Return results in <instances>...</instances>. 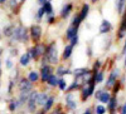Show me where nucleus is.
Listing matches in <instances>:
<instances>
[{
	"label": "nucleus",
	"instance_id": "obj_22",
	"mask_svg": "<svg viewBox=\"0 0 126 114\" xmlns=\"http://www.w3.org/2000/svg\"><path fill=\"white\" fill-rule=\"evenodd\" d=\"M27 79L32 83V84H38L40 83V77H39V71L38 70H30L27 74Z\"/></svg>",
	"mask_w": 126,
	"mask_h": 114
},
{
	"label": "nucleus",
	"instance_id": "obj_19",
	"mask_svg": "<svg viewBox=\"0 0 126 114\" xmlns=\"http://www.w3.org/2000/svg\"><path fill=\"white\" fill-rule=\"evenodd\" d=\"M73 50H75V46H72L69 43L64 45V48H63V51L61 54V61H68L71 59V57L73 55Z\"/></svg>",
	"mask_w": 126,
	"mask_h": 114
},
{
	"label": "nucleus",
	"instance_id": "obj_42",
	"mask_svg": "<svg viewBox=\"0 0 126 114\" xmlns=\"http://www.w3.org/2000/svg\"><path fill=\"white\" fill-rule=\"evenodd\" d=\"M9 57L10 58H16L18 55H19V50H18V48H15V46H12L10 48V50H9Z\"/></svg>",
	"mask_w": 126,
	"mask_h": 114
},
{
	"label": "nucleus",
	"instance_id": "obj_15",
	"mask_svg": "<svg viewBox=\"0 0 126 114\" xmlns=\"http://www.w3.org/2000/svg\"><path fill=\"white\" fill-rule=\"evenodd\" d=\"M120 105L119 103V98L117 95H112L111 99L109 100V103L106 104V109H107V114H116L117 113V108Z\"/></svg>",
	"mask_w": 126,
	"mask_h": 114
},
{
	"label": "nucleus",
	"instance_id": "obj_43",
	"mask_svg": "<svg viewBox=\"0 0 126 114\" xmlns=\"http://www.w3.org/2000/svg\"><path fill=\"white\" fill-rule=\"evenodd\" d=\"M68 43L72 45V46H76L78 43H79V35H76V36H73L69 41H68Z\"/></svg>",
	"mask_w": 126,
	"mask_h": 114
},
{
	"label": "nucleus",
	"instance_id": "obj_38",
	"mask_svg": "<svg viewBox=\"0 0 126 114\" xmlns=\"http://www.w3.org/2000/svg\"><path fill=\"white\" fill-rule=\"evenodd\" d=\"M15 87H16L15 80H14L13 78H10V79H9V83H8V94H9V95L13 94V91H14Z\"/></svg>",
	"mask_w": 126,
	"mask_h": 114
},
{
	"label": "nucleus",
	"instance_id": "obj_31",
	"mask_svg": "<svg viewBox=\"0 0 126 114\" xmlns=\"http://www.w3.org/2000/svg\"><path fill=\"white\" fill-rule=\"evenodd\" d=\"M67 88H68V81H67V79H66V78H59L57 89H58L59 91H62V93H66Z\"/></svg>",
	"mask_w": 126,
	"mask_h": 114
},
{
	"label": "nucleus",
	"instance_id": "obj_14",
	"mask_svg": "<svg viewBox=\"0 0 126 114\" xmlns=\"http://www.w3.org/2000/svg\"><path fill=\"white\" fill-rule=\"evenodd\" d=\"M54 74L58 78H66L67 75H72V69L68 65H64V64L59 63L58 65L54 67Z\"/></svg>",
	"mask_w": 126,
	"mask_h": 114
},
{
	"label": "nucleus",
	"instance_id": "obj_49",
	"mask_svg": "<svg viewBox=\"0 0 126 114\" xmlns=\"http://www.w3.org/2000/svg\"><path fill=\"white\" fill-rule=\"evenodd\" d=\"M87 54H88V57H92V50H91V48H87Z\"/></svg>",
	"mask_w": 126,
	"mask_h": 114
},
{
	"label": "nucleus",
	"instance_id": "obj_32",
	"mask_svg": "<svg viewBox=\"0 0 126 114\" xmlns=\"http://www.w3.org/2000/svg\"><path fill=\"white\" fill-rule=\"evenodd\" d=\"M29 94H30V93H19V95L16 97L19 104H20V107H22V108L25 107L27 102H28V98H29Z\"/></svg>",
	"mask_w": 126,
	"mask_h": 114
},
{
	"label": "nucleus",
	"instance_id": "obj_7",
	"mask_svg": "<svg viewBox=\"0 0 126 114\" xmlns=\"http://www.w3.org/2000/svg\"><path fill=\"white\" fill-rule=\"evenodd\" d=\"M64 110L75 112L78 108V103L76 100V93H64Z\"/></svg>",
	"mask_w": 126,
	"mask_h": 114
},
{
	"label": "nucleus",
	"instance_id": "obj_48",
	"mask_svg": "<svg viewBox=\"0 0 126 114\" xmlns=\"http://www.w3.org/2000/svg\"><path fill=\"white\" fill-rule=\"evenodd\" d=\"M34 114H48V113H46V112H44L43 109H42V108H39V109H38V110H37Z\"/></svg>",
	"mask_w": 126,
	"mask_h": 114
},
{
	"label": "nucleus",
	"instance_id": "obj_40",
	"mask_svg": "<svg viewBox=\"0 0 126 114\" xmlns=\"http://www.w3.org/2000/svg\"><path fill=\"white\" fill-rule=\"evenodd\" d=\"M8 1V5H9V8L13 10V11H15V9L18 8V5H19V0H6Z\"/></svg>",
	"mask_w": 126,
	"mask_h": 114
},
{
	"label": "nucleus",
	"instance_id": "obj_26",
	"mask_svg": "<svg viewBox=\"0 0 126 114\" xmlns=\"http://www.w3.org/2000/svg\"><path fill=\"white\" fill-rule=\"evenodd\" d=\"M49 95L50 94H49L47 90H42V91L38 93V108H42V107L44 105V103L47 102V99H48Z\"/></svg>",
	"mask_w": 126,
	"mask_h": 114
},
{
	"label": "nucleus",
	"instance_id": "obj_9",
	"mask_svg": "<svg viewBox=\"0 0 126 114\" xmlns=\"http://www.w3.org/2000/svg\"><path fill=\"white\" fill-rule=\"evenodd\" d=\"M28 30H29V38H30V40L33 41L34 44L42 41V36H43V29H42V26H40L39 24L30 25V28H29Z\"/></svg>",
	"mask_w": 126,
	"mask_h": 114
},
{
	"label": "nucleus",
	"instance_id": "obj_4",
	"mask_svg": "<svg viewBox=\"0 0 126 114\" xmlns=\"http://www.w3.org/2000/svg\"><path fill=\"white\" fill-rule=\"evenodd\" d=\"M120 77H121V70L119 68H113L110 71V74L107 75V79H106V81H105V87L103 88L106 90H109V91H111L112 88L115 87V84L119 81Z\"/></svg>",
	"mask_w": 126,
	"mask_h": 114
},
{
	"label": "nucleus",
	"instance_id": "obj_28",
	"mask_svg": "<svg viewBox=\"0 0 126 114\" xmlns=\"http://www.w3.org/2000/svg\"><path fill=\"white\" fill-rule=\"evenodd\" d=\"M58 80H59V78H58L56 74H52V75L48 78V80L46 81V84H47L48 88H50V89H56L57 85H58Z\"/></svg>",
	"mask_w": 126,
	"mask_h": 114
},
{
	"label": "nucleus",
	"instance_id": "obj_35",
	"mask_svg": "<svg viewBox=\"0 0 126 114\" xmlns=\"http://www.w3.org/2000/svg\"><path fill=\"white\" fill-rule=\"evenodd\" d=\"M82 23H83V22H82V19L79 18L78 13H76L75 15H73V18H72V20H71V24H69V25H72V26H75V28H78V29H79V26H81Z\"/></svg>",
	"mask_w": 126,
	"mask_h": 114
},
{
	"label": "nucleus",
	"instance_id": "obj_51",
	"mask_svg": "<svg viewBox=\"0 0 126 114\" xmlns=\"http://www.w3.org/2000/svg\"><path fill=\"white\" fill-rule=\"evenodd\" d=\"M98 1H100V0H91L92 4H96V3H98Z\"/></svg>",
	"mask_w": 126,
	"mask_h": 114
},
{
	"label": "nucleus",
	"instance_id": "obj_17",
	"mask_svg": "<svg viewBox=\"0 0 126 114\" xmlns=\"http://www.w3.org/2000/svg\"><path fill=\"white\" fill-rule=\"evenodd\" d=\"M112 30H113L112 23L110 22V20H107V19H102V22H101V24H100V26H98V33H100L101 35H103V34L111 33Z\"/></svg>",
	"mask_w": 126,
	"mask_h": 114
},
{
	"label": "nucleus",
	"instance_id": "obj_57",
	"mask_svg": "<svg viewBox=\"0 0 126 114\" xmlns=\"http://www.w3.org/2000/svg\"><path fill=\"white\" fill-rule=\"evenodd\" d=\"M0 88H1V83H0Z\"/></svg>",
	"mask_w": 126,
	"mask_h": 114
},
{
	"label": "nucleus",
	"instance_id": "obj_8",
	"mask_svg": "<svg viewBox=\"0 0 126 114\" xmlns=\"http://www.w3.org/2000/svg\"><path fill=\"white\" fill-rule=\"evenodd\" d=\"M93 97L100 104L106 105L109 103V100L111 99L112 94H111V91L106 90L105 88H96V90H94V93H93Z\"/></svg>",
	"mask_w": 126,
	"mask_h": 114
},
{
	"label": "nucleus",
	"instance_id": "obj_54",
	"mask_svg": "<svg viewBox=\"0 0 126 114\" xmlns=\"http://www.w3.org/2000/svg\"><path fill=\"white\" fill-rule=\"evenodd\" d=\"M3 39V34H1V32H0V40Z\"/></svg>",
	"mask_w": 126,
	"mask_h": 114
},
{
	"label": "nucleus",
	"instance_id": "obj_3",
	"mask_svg": "<svg viewBox=\"0 0 126 114\" xmlns=\"http://www.w3.org/2000/svg\"><path fill=\"white\" fill-rule=\"evenodd\" d=\"M46 49H47V43H43V41H39V43L34 44L33 46L28 48V53L30 54L32 60L34 61H39V59L46 54Z\"/></svg>",
	"mask_w": 126,
	"mask_h": 114
},
{
	"label": "nucleus",
	"instance_id": "obj_37",
	"mask_svg": "<svg viewBox=\"0 0 126 114\" xmlns=\"http://www.w3.org/2000/svg\"><path fill=\"white\" fill-rule=\"evenodd\" d=\"M34 18H35V20H37V23H40L42 20H43V18H44V11H43V8H42V6H39V8L37 9Z\"/></svg>",
	"mask_w": 126,
	"mask_h": 114
},
{
	"label": "nucleus",
	"instance_id": "obj_6",
	"mask_svg": "<svg viewBox=\"0 0 126 114\" xmlns=\"http://www.w3.org/2000/svg\"><path fill=\"white\" fill-rule=\"evenodd\" d=\"M97 85L94 84V81L90 83V84H86V85H83L79 90V99L82 103H86L91 97H93V93L94 90H96Z\"/></svg>",
	"mask_w": 126,
	"mask_h": 114
},
{
	"label": "nucleus",
	"instance_id": "obj_21",
	"mask_svg": "<svg viewBox=\"0 0 126 114\" xmlns=\"http://www.w3.org/2000/svg\"><path fill=\"white\" fill-rule=\"evenodd\" d=\"M30 61H32V58H30V54L28 53V51H25V53L19 55V65L22 67V68L29 67Z\"/></svg>",
	"mask_w": 126,
	"mask_h": 114
},
{
	"label": "nucleus",
	"instance_id": "obj_13",
	"mask_svg": "<svg viewBox=\"0 0 126 114\" xmlns=\"http://www.w3.org/2000/svg\"><path fill=\"white\" fill-rule=\"evenodd\" d=\"M126 36V8L124 10V13L121 14V22L117 28V33H116V40H122Z\"/></svg>",
	"mask_w": 126,
	"mask_h": 114
},
{
	"label": "nucleus",
	"instance_id": "obj_30",
	"mask_svg": "<svg viewBox=\"0 0 126 114\" xmlns=\"http://www.w3.org/2000/svg\"><path fill=\"white\" fill-rule=\"evenodd\" d=\"M42 8H43V11H44V15L46 16H49V15H53L54 14V8H53V5H52L50 1H47Z\"/></svg>",
	"mask_w": 126,
	"mask_h": 114
},
{
	"label": "nucleus",
	"instance_id": "obj_33",
	"mask_svg": "<svg viewBox=\"0 0 126 114\" xmlns=\"http://www.w3.org/2000/svg\"><path fill=\"white\" fill-rule=\"evenodd\" d=\"M93 113H94V114H107L106 105L100 104V103L94 104V105H93Z\"/></svg>",
	"mask_w": 126,
	"mask_h": 114
},
{
	"label": "nucleus",
	"instance_id": "obj_20",
	"mask_svg": "<svg viewBox=\"0 0 126 114\" xmlns=\"http://www.w3.org/2000/svg\"><path fill=\"white\" fill-rule=\"evenodd\" d=\"M56 100H57V95H54V94H50V95L48 97L47 102L44 103V105L42 107V109H43L46 113H49L52 109L54 108V105H56Z\"/></svg>",
	"mask_w": 126,
	"mask_h": 114
},
{
	"label": "nucleus",
	"instance_id": "obj_23",
	"mask_svg": "<svg viewBox=\"0 0 126 114\" xmlns=\"http://www.w3.org/2000/svg\"><path fill=\"white\" fill-rule=\"evenodd\" d=\"M78 28H75V26H72V25H68V28L66 29V33H64V39L67 41H69L73 36H76L78 35Z\"/></svg>",
	"mask_w": 126,
	"mask_h": 114
},
{
	"label": "nucleus",
	"instance_id": "obj_5",
	"mask_svg": "<svg viewBox=\"0 0 126 114\" xmlns=\"http://www.w3.org/2000/svg\"><path fill=\"white\" fill-rule=\"evenodd\" d=\"M38 93H39V90L34 89V90H32L30 94H29L28 102H27V104H25L27 112L29 114H34L39 109L38 108Z\"/></svg>",
	"mask_w": 126,
	"mask_h": 114
},
{
	"label": "nucleus",
	"instance_id": "obj_53",
	"mask_svg": "<svg viewBox=\"0 0 126 114\" xmlns=\"http://www.w3.org/2000/svg\"><path fill=\"white\" fill-rule=\"evenodd\" d=\"M5 1L6 0H0V4H5Z\"/></svg>",
	"mask_w": 126,
	"mask_h": 114
},
{
	"label": "nucleus",
	"instance_id": "obj_46",
	"mask_svg": "<svg viewBox=\"0 0 126 114\" xmlns=\"http://www.w3.org/2000/svg\"><path fill=\"white\" fill-rule=\"evenodd\" d=\"M124 40H125V41H124V45H122V50H121V54H122V55L126 53V36L124 38Z\"/></svg>",
	"mask_w": 126,
	"mask_h": 114
},
{
	"label": "nucleus",
	"instance_id": "obj_58",
	"mask_svg": "<svg viewBox=\"0 0 126 114\" xmlns=\"http://www.w3.org/2000/svg\"><path fill=\"white\" fill-rule=\"evenodd\" d=\"M4 114H10V113H4Z\"/></svg>",
	"mask_w": 126,
	"mask_h": 114
},
{
	"label": "nucleus",
	"instance_id": "obj_36",
	"mask_svg": "<svg viewBox=\"0 0 126 114\" xmlns=\"http://www.w3.org/2000/svg\"><path fill=\"white\" fill-rule=\"evenodd\" d=\"M125 8H126V0H116V11L119 15L124 13Z\"/></svg>",
	"mask_w": 126,
	"mask_h": 114
},
{
	"label": "nucleus",
	"instance_id": "obj_55",
	"mask_svg": "<svg viewBox=\"0 0 126 114\" xmlns=\"http://www.w3.org/2000/svg\"><path fill=\"white\" fill-rule=\"evenodd\" d=\"M20 1H22V3H24V1H25V0H20Z\"/></svg>",
	"mask_w": 126,
	"mask_h": 114
},
{
	"label": "nucleus",
	"instance_id": "obj_1",
	"mask_svg": "<svg viewBox=\"0 0 126 114\" xmlns=\"http://www.w3.org/2000/svg\"><path fill=\"white\" fill-rule=\"evenodd\" d=\"M48 64L52 67H56L61 63V57L58 53V45L56 40H52L50 43L47 44V49H46V54H44Z\"/></svg>",
	"mask_w": 126,
	"mask_h": 114
},
{
	"label": "nucleus",
	"instance_id": "obj_41",
	"mask_svg": "<svg viewBox=\"0 0 126 114\" xmlns=\"http://www.w3.org/2000/svg\"><path fill=\"white\" fill-rule=\"evenodd\" d=\"M47 19H46V22H47V24L48 25H53V24H56L57 23V16L53 14V15H49V16H46Z\"/></svg>",
	"mask_w": 126,
	"mask_h": 114
},
{
	"label": "nucleus",
	"instance_id": "obj_50",
	"mask_svg": "<svg viewBox=\"0 0 126 114\" xmlns=\"http://www.w3.org/2000/svg\"><path fill=\"white\" fill-rule=\"evenodd\" d=\"M1 74H3V69H1V60H0V78H1Z\"/></svg>",
	"mask_w": 126,
	"mask_h": 114
},
{
	"label": "nucleus",
	"instance_id": "obj_52",
	"mask_svg": "<svg viewBox=\"0 0 126 114\" xmlns=\"http://www.w3.org/2000/svg\"><path fill=\"white\" fill-rule=\"evenodd\" d=\"M124 55H125V59H124V64H125V68H126V53H125Z\"/></svg>",
	"mask_w": 126,
	"mask_h": 114
},
{
	"label": "nucleus",
	"instance_id": "obj_34",
	"mask_svg": "<svg viewBox=\"0 0 126 114\" xmlns=\"http://www.w3.org/2000/svg\"><path fill=\"white\" fill-rule=\"evenodd\" d=\"M103 68V63L100 60V59H96L93 61V64H92V68H91V71H92V74L94 73H97L98 70H101Z\"/></svg>",
	"mask_w": 126,
	"mask_h": 114
},
{
	"label": "nucleus",
	"instance_id": "obj_47",
	"mask_svg": "<svg viewBox=\"0 0 126 114\" xmlns=\"http://www.w3.org/2000/svg\"><path fill=\"white\" fill-rule=\"evenodd\" d=\"M47 1H48V0H37V4H38L39 6H43Z\"/></svg>",
	"mask_w": 126,
	"mask_h": 114
},
{
	"label": "nucleus",
	"instance_id": "obj_25",
	"mask_svg": "<svg viewBox=\"0 0 126 114\" xmlns=\"http://www.w3.org/2000/svg\"><path fill=\"white\" fill-rule=\"evenodd\" d=\"M83 87V84L78 80H73L71 84H68V88L66 90V93H76V91H79L81 88Z\"/></svg>",
	"mask_w": 126,
	"mask_h": 114
},
{
	"label": "nucleus",
	"instance_id": "obj_29",
	"mask_svg": "<svg viewBox=\"0 0 126 114\" xmlns=\"http://www.w3.org/2000/svg\"><path fill=\"white\" fill-rule=\"evenodd\" d=\"M14 28H15V25H13V24H8V25H5L4 26V29H3V36H5V38H8V39H10L12 38V35H13V32H14Z\"/></svg>",
	"mask_w": 126,
	"mask_h": 114
},
{
	"label": "nucleus",
	"instance_id": "obj_12",
	"mask_svg": "<svg viewBox=\"0 0 126 114\" xmlns=\"http://www.w3.org/2000/svg\"><path fill=\"white\" fill-rule=\"evenodd\" d=\"M39 77H40V84H46V81L48 80V78L54 74V67L52 65H44L39 68Z\"/></svg>",
	"mask_w": 126,
	"mask_h": 114
},
{
	"label": "nucleus",
	"instance_id": "obj_39",
	"mask_svg": "<svg viewBox=\"0 0 126 114\" xmlns=\"http://www.w3.org/2000/svg\"><path fill=\"white\" fill-rule=\"evenodd\" d=\"M5 69H8V70L14 69V61H13V58L8 57V58L5 59Z\"/></svg>",
	"mask_w": 126,
	"mask_h": 114
},
{
	"label": "nucleus",
	"instance_id": "obj_11",
	"mask_svg": "<svg viewBox=\"0 0 126 114\" xmlns=\"http://www.w3.org/2000/svg\"><path fill=\"white\" fill-rule=\"evenodd\" d=\"M16 89H18L19 93H30L35 88H34V84H32V83L27 79V77L22 75L16 83Z\"/></svg>",
	"mask_w": 126,
	"mask_h": 114
},
{
	"label": "nucleus",
	"instance_id": "obj_16",
	"mask_svg": "<svg viewBox=\"0 0 126 114\" xmlns=\"http://www.w3.org/2000/svg\"><path fill=\"white\" fill-rule=\"evenodd\" d=\"M73 8H75V5H73V3H66L64 5H63L61 8V11H59V18L62 20H66L69 18V15L72 14L73 11Z\"/></svg>",
	"mask_w": 126,
	"mask_h": 114
},
{
	"label": "nucleus",
	"instance_id": "obj_45",
	"mask_svg": "<svg viewBox=\"0 0 126 114\" xmlns=\"http://www.w3.org/2000/svg\"><path fill=\"white\" fill-rule=\"evenodd\" d=\"M82 114H94V113H93V108L87 107L85 110H83V113H82Z\"/></svg>",
	"mask_w": 126,
	"mask_h": 114
},
{
	"label": "nucleus",
	"instance_id": "obj_24",
	"mask_svg": "<svg viewBox=\"0 0 126 114\" xmlns=\"http://www.w3.org/2000/svg\"><path fill=\"white\" fill-rule=\"evenodd\" d=\"M90 10H91L90 4H87V3H83V4H82L81 10L78 11V15H79V18L82 19V22H85V20L87 19V16H88V14H90Z\"/></svg>",
	"mask_w": 126,
	"mask_h": 114
},
{
	"label": "nucleus",
	"instance_id": "obj_10",
	"mask_svg": "<svg viewBox=\"0 0 126 114\" xmlns=\"http://www.w3.org/2000/svg\"><path fill=\"white\" fill-rule=\"evenodd\" d=\"M91 74H92V71H91V68H88V67H78V68L72 69L73 80H78L81 83L86 77H88Z\"/></svg>",
	"mask_w": 126,
	"mask_h": 114
},
{
	"label": "nucleus",
	"instance_id": "obj_2",
	"mask_svg": "<svg viewBox=\"0 0 126 114\" xmlns=\"http://www.w3.org/2000/svg\"><path fill=\"white\" fill-rule=\"evenodd\" d=\"M29 30L27 26L24 25H18L14 28L13 35L10 38V41L12 43H20V44H27L29 43Z\"/></svg>",
	"mask_w": 126,
	"mask_h": 114
},
{
	"label": "nucleus",
	"instance_id": "obj_56",
	"mask_svg": "<svg viewBox=\"0 0 126 114\" xmlns=\"http://www.w3.org/2000/svg\"><path fill=\"white\" fill-rule=\"evenodd\" d=\"M48 1H50V3H52V1H53V0H48Z\"/></svg>",
	"mask_w": 126,
	"mask_h": 114
},
{
	"label": "nucleus",
	"instance_id": "obj_27",
	"mask_svg": "<svg viewBox=\"0 0 126 114\" xmlns=\"http://www.w3.org/2000/svg\"><path fill=\"white\" fill-rule=\"evenodd\" d=\"M93 75V80H94V84L98 85V84H102L105 81V68H102L101 70H98L97 73L92 74Z\"/></svg>",
	"mask_w": 126,
	"mask_h": 114
},
{
	"label": "nucleus",
	"instance_id": "obj_18",
	"mask_svg": "<svg viewBox=\"0 0 126 114\" xmlns=\"http://www.w3.org/2000/svg\"><path fill=\"white\" fill-rule=\"evenodd\" d=\"M6 103H8L6 108H8V110H9L10 114L18 112L20 108H22V107H20V104H19V102H18V98H16V97H10L9 99H6Z\"/></svg>",
	"mask_w": 126,
	"mask_h": 114
},
{
	"label": "nucleus",
	"instance_id": "obj_44",
	"mask_svg": "<svg viewBox=\"0 0 126 114\" xmlns=\"http://www.w3.org/2000/svg\"><path fill=\"white\" fill-rule=\"evenodd\" d=\"M117 113H119V114H126V102L119 105V108H117Z\"/></svg>",
	"mask_w": 126,
	"mask_h": 114
}]
</instances>
